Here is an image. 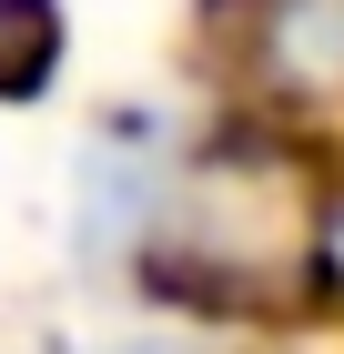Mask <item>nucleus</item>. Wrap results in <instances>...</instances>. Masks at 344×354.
I'll use <instances>...</instances> for the list:
<instances>
[{"label": "nucleus", "instance_id": "obj_1", "mask_svg": "<svg viewBox=\"0 0 344 354\" xmlns=\"http://www.w3.org/2000/svg\"><path fill=\"white\" fill-rule=\"evenodd\" d=\"M233 51L273 102H344V0H233Z\"/></svg>", "mask_w": 344, "mask_h": 354}, {"label": "nucleus", "instance_id": "obj_2", "mask_svg": "<svg viewBox=\"0 0 344 354\" xmlns=\"http://www.w3.org/2000/svg\"><path fill=\"white\" fill-rule=\"evenodd\" d=\"M71 61L61 0H0V102H41Z\"/></svg>", "mask_w": 344, "mask_h": 354}]
</instances>
